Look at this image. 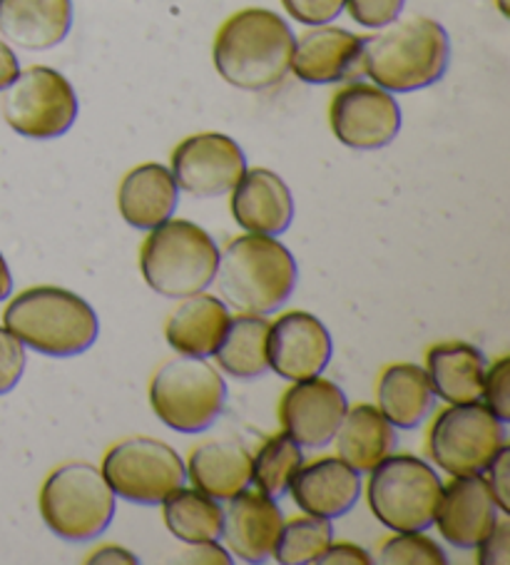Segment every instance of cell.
I'll list each match as a JSON object with an SVG mask.
<instances>
[{
    "label": "cell",
    "instance_id": "obj_15",
    "mask_svg": "<svg viewBox=\"0 0 510 565\" xmlns=\"http://www.w3.org/2000/svg\"><path fill=\"white\" fill-rule=\"evenodd\" d=\"M347 408V394L337 384L314 376L294 382L284 392L279 402V422L284 434L301 448H323L333 441Z\"/></svg>",
    "mask_w": 510,
    "mask_h": 565
},
{
    "label": "cell",
    "instance_id": "obj_16",
    "mask_svg": "<svg viewBox=\"0 0 510 565\" xmlns=\"http://www.w3.org/2000/svg\"><path fill=\"white\" fill-rule=\"evenodd\" d=\"M361 51H364V38L344 28L314 25L311 31L294 38L289 71L309 85L357 81L359 75H364Z\"/></svg>",
    "mask_w": 510,
    "mask_h": 565
},
{
    "label": "cell",
    "instance_id": "obj_20",
    "mask_svg": "<svg viewBox=\"0 0 510 565\" xmlns=\"http://www.w3.org/2000/svg\"><path fill=\"white\" fill-rule=\"evenodd\" d=\"M291 499L301 513L317 519H341L361 495V476L339 456H323L304 466L289 483Z\"/></svg>",
    "mask_w": 510,
    "mask_h": 565
},
{
    "label": "cell",
    "instance_id": "obj_40",
    "mask_svg": "<svg viewBox=\"0 0 510 565\" xmlns=\"http://www.w3.org/2000/svg\"><path fill=\"white\" fill-rule=\"evenodd\" d=\"M18 75H21V63H18L13 47L6 41H0V93L8 85H13Z\"/></svg>",
    "mask_w": 510,
    "mask_h": 565
},
{
    "label": "cell",
    "instance_id": "obj_4",
    "mask_svg": "<svg viewBox=\"0 0 510 565\" xmlns=\"http://www.w3.org/2000/svg\"><path fill=\"white\" fill-rule=\"evenodd\" d=\"M297 259L269 235H242L220 252V295L240 315H272L297 287Z\"/></svg>",
    "mask_w": 510,
    "mask_h": 565
},
{
    "label": "cell",
    "instance_id": "obj_9",
    "mask_svg": "<svg viewBox=\"0 0 510 565\" xmlns=\"http://www.w3.org/2000/svg\"><path fill=\"white\" fill-rule=\"evenodd\" d=\"M428 456L450 476L484 473L506 446V424L486 404H448L431 424Z\"/></svg>",
    "mask_w": 510,
    "mask_h": 565
},
{
    "label": "cell",
    "instance_id": "obj_12",
    "mask_svg": "<svg viewBox=\"0 0 510 565\" xmlns=\"http://www.w3.org/2000/svg\"><path fill=\"white\" fill-rule=\"evenodd\" d=\"M329 125L351 150H381L396 140L401 107L394 95L374 83H349L331 97Z\"/></svg>",
    "mask_w": 510,
    "mask_h": 565
},
{
    "label": "cell",
    "instance_id": "obj_25",
    "mask_svg": "<svg viewBox=\"0 0 510 565\" xmlns=\"http://www.w3.org/2000/svg\"><path fill=\"white\" fill-rule=\"evenodd\" d=\"M184 471L194 489L217 501H230L252 483V454L240 441L217 438L194 448Z\"/></svg>",
    "mask_w": 510,
    "mask_h": 565
},
{
    "label": "cell",
    "instance_id": "obj_10",
    "mask_svg": "<svg viewBox=\"0 0 510 565\" xmlns=\"http://www.w3.org/2000/svg\"><path fill=\"white\" fill-rule=\"evenodd\" d=\"M3 118L28 140H55L77 120V95L63 73L33 65L6 87Z\"/></svg>",
    "mask_w": 510,
    "mask_h": 565
},
{
    "label": "cell",
    "instance_id": "obj_39",
    "mask_svg": "<svg viewBox=\"0 0 510 565\" xmlns=\"http://www.w3.org/2000/svg\"><path fill=\"white\" fill-rule=\"evenodd\" d=\"M319 563H333V565H371L374 558L371 553L361 548L357 543H329V548L323 551Z\"/></svg>",
    "mask_w": 510,
    "mask_h": 565
},
{
    "label": "cell",
    "instance_id": "obj_38",
    "mask_svg": "<svg viewBox=\"0 0 510 565\" xmlns=\"http://www.w3.org/2000/svg\"><path fill=\"white\" fill-rule=\"evenodd\" d=\"M478 563L480 565H506L510 561V521L508 513L498 519L493 531H490L478 545Z\"/></svg>",
    "mask_w": 510,
    "mask_h": 565
},
{
    "label": "cell",
    "instance_id": "obj_24",
    "mask_svg": "<svg viewBox=\"0 0 510 565\" xmlns=\"http://www.w3.org/2000/svg\"><path fill=\"white\" fill-rule=\"evenodd\" d=\"M337 454L359 473H369L396 448V426L379 412V406L357 404L347 408L344 418L333 434Z\"/></svg>",
    "mask_w": 510,
    "mask_h": 565
},
{
    "label": "cell",
    "instance_id": "obj_41",
    "mask_svg": "<svg viewBox=\"0 0 510 565\" xmlns=\"http://www.w3.org/2000/svg\"><path fill=\"white\" fill-rule=\"evenodd\" d=\"M190 561L194 563H230L232 558L227 553H224L217 541L212 543H194V551H190Z\"/></svg>",
    "mask_w": 510,
    "mask_h": 565
},
{
    "label": "cell",
    "instance_id": "obj_34",
    "mask_svg": "<svg viewBox=\"0 0 510 565\" xmlns=\"http://www.w3.org/2000/svg\"><path fill=\"white\" fill-rule=\"evenodd\" d=\"M25 372V347L21 339L0 327V396L13 392Z\"/></svg>",
    "mask_w": 510,
    "mask_h": 565
},
{
    "label": "cell",
    "instance_id": "obj_17",
    "mask_svg": "<svg viewBox=\"0 0 510 565\" xmlns=\"http://www.w3.org/2000/svg\"><path fill=\"white\" fill-rule=\"evenodd\" d=\"M498 513L500 511L484 473L454 476L440 491L434 523L450 545L476 548L493 531Z\"/></svg>",
    "mask_w": 510,
    "mask_h": 565
},
{
    "label": "cell",
    "instance_id": "obj_5",
    "mask_svg": "<svg viewBox=\"0 0 510 565\" xmlns=\"http://www.w3.org/2000/svg\"><path fill=\"white\" fill-rule=\"evenodd\" d=\"M220 265V249L200 224L167 220L150 230L140 249L147 287L167 299H184L208 289Z\"/></svg>",
    "mask_w": 510,
    "mask_h": 565
},
{
    "label": "cell",
    "instance_id": "obj_29",
    "mask_svg": "<svg viewBox=\"0 0 510 565\" xmlns=\"http://www.w3.org/2000/svg\"><path fill=\"white\" fill-rule=\"evenodd\" d=\"M164 525L178 541L212 543L222 539L224 511L217 499L200 489H174L162 501Z\"/></svg>",
    "mask_w": 510,
    "mask_h": 565
},
{
    "label": "cell",
    "instance_id": "obj_31",
    "mask_svg": "<svg viewBox=\"0 0 510 565\" xmlns=\"http://www.w3.org/2000/svg\"><path fill=\"white\" fill-rule=\"evenodd\" d=\"M331 541V521L317 519V515H301V519H291L281 525L272 555L281 565H311L319 563Z\"/></svg>",
    "mask_w": 510,
    "mask_h": 565
},
{
    "label": "cell",
    "instance_id": "obj_28",
    "mask_svg": "<svg viewBox=\"0 0 510 565\" xmlns=\"http://www.w3.org/2000/svg\"><path fill=\"white\" fill-rule=\"evenodd\" d=\"M269 321L259 315H240L230 319L217 352L212 356L224 374L234 379H259L269 372L267 359Z\"/></svg>",
    "mask_w": 510,
    "mask_h": 565
},
{
    "label": "cell",
    "instance_id": "obj_19",
    "mask_svg": "<svg viewBox=\"0 0 510 565\" xmlns=\"http://www.w3.org/2000/svg\"><path fill=\"white\" fill-rule=\"evenodd\" d=\"M284 525V513L277 501L259 491L242 489L232 495L224 511L222 539L227 551L244 563H264L272 558L279 531Z\"/></svg>",
    "mask_w": 510,
    "mask_h": 565
},
{
    "label": "cell",
    "instance_id": "obj_22",
    "mask_svg": "<svg viewBox=\"0 0 510 565\" xmlns=\"http://www.w3.org/2000/svg\"><path fill=\"white\" fill-rule=\"evenodd\" d=\"M180 188L170 168L160 162L137 164L120 182L117 190V207L123 220L135 230H155L167 222L178 210Z\"/></svg>",
    "mask_w": 510,
    "mask_h": 565
},
{
    "label": "cell",
    "instance_id": "obj_36",
    "mask_svg": "<svg viewBox=\"0 0 510 565\" xmlns=\"http://www.w3.org/2000/svg\"><path fill=\"white\" fill-rule=\"evenodd\" d=\"M291 21L301 25H329L344 11L347 0H281Z\"/></svg>",
    "mask_w": 510,
    "mask_h": 565
},
{
    "label": "cell",
    "instance_id": "obj_14",
    "mask_svg": "<svg viewBox=\"0 0 510 565\" xmlns=\"http://www.w3.org/2000/svg\"><path fill=\"white\" fill-rule=\"evenodd\" d=\"M333 344L329 329L309 311L294 309L274 319L267 331L269 369L287 382L319 376L331 362Z\"/></svg>",
    "mask_w": 510,
    "mask_h": 565
},
{
    "label": "cell",
    "instance_id": "obj_23",
    "mask_svg": "<svg viewBox=\"0 0 510 565\" xmlns=\"http://www.w3.org/2000/svg\"><path fill=\"white\" fill-rule=\"evenodd\" d=\"M230 307L220 297L192 295L172 311L164 324V339L182 356L208 359L222 342L230 327Z\"/></svg>",
    "mask_w": 510,
    "mask_h": 565
},
{
    "label": "cell",
    "instance_id": "obj_7",
    "mask_svg": "<svg viewBox=\"0 0 510 565\" xmlns=\"http://www.w3.org/2000/svg\"><path fill=\"white\" fill-rule=\"evenodd\" d=\"M41 515L57 539L83 543L105 533L115 515V493L93 463H65L41 489Z\"/></svg>",
    "mask_w": 510,
    "mask_h": 565
},
{
    "label": "cell",
    "instance_id": "obj_30",
    "mask_svg": "<svg viewBox=\"0 0 510 565\" xmlns=\"http://www.w3.org/2000/svg\"><path fill=\"white\" fill-rule=\"evenodd\" d=\"M304 463L301 446L287 434L269 436L252 459V483L269 499H281L289 491V483Z\"/></svg>",
    "mask_w": 510,
    "mask_h": 565
},
{
    "label": "cell",
    "instance_id": "obj_11",
    "mask_svg": "<svg viewBox=\"0 0 510 565\" xmlns=\"http://www.w3.org/2000/svg\"><path fill=\"white\" fill-rule=\"evenodd\" d=\"M103 476L120 499L155 505L184 486L188 471L172 446L157 441V438L135 436L115 444L105 454Z\"/></svg>",
    "mask_w": 510,
    "mask_h": 565
},
{
    "label": "cell",
    "instance_id": "obj_2",
    "mask_svg": "<svg viewBox=\"0 0 510 565\" xmlns=\"http://www.w3.org/2000/svg\"><path fill=\"white\" fill-rule=\"evenodd\" d=\"M450 63L446 28L424 15L389 23L384 31L364 38L361 67L371 83L389 93H414L436 85Z\"/></svg>",
    "mask_w": 510,
    "mask_h": 565
},
{
    "label": "cell",
    "instance_id": "obj_35",
    "mask_svg": "<svg viewBox=\"0 0 510 565\" xmlns=\"http://www.w3.org/2000/svg\"><path fill=\"white\" fill-rule=\"evenodd\" d=\"M406 0H347V11L359 25L364 28H386L399 21Z\"/></svg>",
    "mask_w": 510,
    "mask_h": 565
},
{
    "label": "cell",
    "instance_id": "obj_42",
    "mask_svg": "<svg viewBox=\"0 0 510 565\" xmlns=\"http://www.w3.org/2000/svg\"><path fill=\"white\" fill-rule=\"evenodd\" d=\"M87 563H137V555L120 548V545H105L87 558Z\"/></svg>",
    "mask_w": 510,
    "mask_h": 565
},
{
    "label": "cell",
    "instance_id": "obj_26",
    "mask_svg": "<svg viewBox=\"0 0 510 565\" xmlns=\"http://www.w3.org/2000/svg\"><path fill=\"white\" fill-rule=\"evenodd\" d=\"M426 374L434 394L446 404L480 402L486 356L466 342H440L426 352Z\"/></svg>",
    "mask_w": 510,
    "mask_h": 565
},
{
    "label": "cell",
    "instance_id": "obj_27",
    "mask_svg": "<svg viewBox=\"0 0 510 565\" xmlns=\"http://www.w3.org/2000/svg\"><path fill=\"white\" fill-rule=\"evenodd\" d=\"M434 396L426 369L418 364H391L379 376V412L396 428H416L434 408Z\"/></svg>",
    "mask_w": 510,
    "mask_h": 565
},
{
    "label": "cell",
    "instance_id": "obj_8",
    "mask_svg": "<svg viewBox=\"0 0 510 565\" xmlns=\"http://www.w3.org/2000/svg\"><path fill=\"white\" fill-rule=\"evenodd\" d=\"M227 384L204 359L178 356L162 364L150 382V406L178 434H200L217 422Z\"/></svg>",
    "mask_w": 510,
    "mask_h": 565
},
{
    "label": "cell",
    "instance_id": "obj_33",
    "mask_svg": "<svg viewBox=\"0 0 510 565\" xmlns=\"http://www.w3.org/2000/svg\"><path fill=\"white\" fill-rule=\"evenodd\" d=\"M484 404L493 412L500 422H510V359L500 356L498 362L486 369L484 379Z\"/></svg>",
    "mask_w": 510,
    "mask_h": 565
},
{
    "label": "cell",
    "instance_id": "obj_6",
    "mask_svg": "<svg viewBox=\"0 0 510 565\" xmlns=\"http://www.w3.org/2000/svg\"><path fill=\"white\" fill-rule=\"evenodd\" d=\"M440 491L444 483L431 463L411 454H391L369 471V509L394 533L431 529Z\"/></svg>",
    "mask_w": 510,
    "mask_h": 565
},
{
    "label": "cell",
    "instance_id": "obj_3",
    "mask_svg": "<svg viewBox=\"0 0 510 565\" xmlns=\"http://www.w3.org/2000/svg\"><path fill=\"white\" fill-rule=\"evenodd\" d=\"M6 329L23 347L53 359L77 356L97 342L100 321L91 301L61 287H33L3 311Z\"/></svg>",
    "mask_w": 510,
    "mask_h": 565
},
{
    "label": "cell",
    "instance_id": "obj_32",
    "mask_svg": "<svg viewBox=\"0 0 510 565\" xmlns=\"http://www.w3.org/2000/svg\"><path fill=\"white\" fill-rule=\"evenodd\" d=\"M374 563L381 565H446L440 545L421 531H404L381 543Z\"/></svg>",
    "mask_w": 510,
    "mask_h": 565
},
{
    "label": "cell",
    "instance_id": "obj_13",
    "mask_svg": "<svg viewBox=\"0 0 510 565\" xmlns=\"http://www.w3.org/2000/svg\"><path fill=\"white\" fill-rule=\"evenodd\" d=\"M247 170V158L230 135L200 132L172 150V178L182 192L210 200L232 192Z\"/></svg>",
    "mask_w": 510,
    "mask_h": 565
},
{
    "label": "cell",
    "instance_id": "obj_43",
    "mask_svg": "<svg viewBox=\"0 0 510 565\" xmlns=\"http://www.w3.org/2000/svg\"><path fill=\"white\" fill-rule=\"evenodd\" d=\"M13 291V277H11V269H8L3 255H0V301L11 297Z\"/></svg>",
    "mask_w": 510,
    "mask_h": 565
},
{
    "label": "cell",
    "instance_id": "obj_44",
    "mask_svg": "<svg viewBox=\"0 0 510 565\" xmlns=\"http://www.w3.org/2000/svg\"><path fill=\"white\" fill-rule=\"evenodd\" d=\"M498 3H500V11L508 13V8H506V0H498Z\"/></svg>",
    "mask_w": 510,
    "mask_h": 565
},
{
    "label": "cell",
    "instance_id": "obj_1",
    "mask_svg": "<svg viewBox=\"0 0 510 565\" xmlns=\"http://www.w3.org/2000/svg\"><path fill=\"white\" fill-rule=\"evenodd\" d=\"M294 33L267 8H244L222 23L212 57L224 83L262 93L284 83L291 67Z\"/></svg>",
    "mask_w": 510,
    "mask_h": 565
},
{
    "label": "cell",
    "instance_id": "obj_18",
    "mask_svg": "<svg viewBox=\"0 0 510 565\" xmlns=\"http://www.w3.org/2000/svg\"><path fill=\"white\" fill-rule=\"evenodd\" d=\"M230 212L244 232L277 237L289 230L294 220L289 184L272 170H244L240 182L232 188Z\"/></svg>",
    "mask_w": 510,
    "mask_h": 565
},
{
    "label": "cell",
    "instance_id": "obj_21",
    "mask_svg": "<svg viewBox=\"0 0 510 565\" xmlns=\"http://www.w3.org/2000/svg\"><path fill=\"white\" fill-rule=\"evenodd\" d=\"M73 28V0H0V33L23 51H51Z\"/></svg>",
    "mask_w": 510,
    "mask_h": 565
},
{
    "label": "cell",
    "instance_id": "obj_37",
    "mask_svg": "<svg viewBox=\"0 0 510 565\" xmlns=\"http://www.w3.org/2000/svg\"><path fill=\"white\" fill-rule=\"evenodd\" d=\"M488 476H484L490 493H493V501L498 505L500 513H510V486H508V476H510V446H500L498 454L490 459V463L486 466Z\"/></svg>",
    "mask_w": 510,
    "mask_h": 565
}]
</instances>
